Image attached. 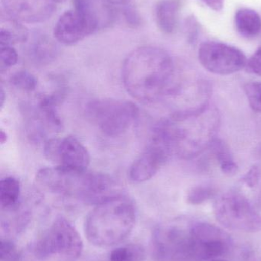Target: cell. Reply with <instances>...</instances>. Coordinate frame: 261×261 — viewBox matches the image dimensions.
<instances>
[{
  "label": "cell",
  "instance_id": "1",
  "mask_svg": "<svg viewBox=\"0 0 261 261\" xmlns=\"http://www.w3.org/2000/svg\"><path fill=\"white\" fill-rule=\"evenodd\" d=\"M181 79L167 52L159 47L145 46L133 50L124 60L122 81L133 99L154 103L173 97Z\"/></svg>",
  "mask_w": 261,
  "mask_h": 261
},
{
  "label": "cell",
  "instance_id": "2",
  "mask_svg": "<svg viewBox=\"0 0 261 261\" xmlns=\"http://www.w3.org/2000/svg\"><path fill=\"white\" fill-rule=\"evenodd\" d=\"M220 125V115L208 104L195 111L175 112L159 122L153 135L181 159L190 160L211 147Z\"/></svg>",
  "mask_w": 261,
  "mask_h": 261
},
{
  "label": "cell",
  "instance_id": "3",
  "mask_svg": "<svg viewBox=\"0 0 261 261\" xmlns=\"http://www.w3.org/2000/svg\"><path fill=\"white\" fill-rule=\"evenodd\" d=\"M37 184L51 193L74 198L97 205L121 195L116 182L108 175L62 167L41 169L35 177Z\"/></svg>",
  "mask_w": 261,
  "mask_h": 261
},
{
  "label": "cell",
  "instance_id": "4",
  "mask_svg": "<svg viewBox=\"0 0 261 261\" xmlns=\"http://www.w3.org/2000/svg\"><path fill=\"white\" fill-rule=\"evenodd\" d=\"M133 202L121 194L95 205L85 222L87 240L98 247H110L122 242L136 222Z\"/></svg>",
  "mask_w": 261,
  "mask_h": 261
},
{
  "label": "cell",
  "instance_id": "5",
  "mask_svg": "<svg viewBox=\"0 0 261 261\" xmlns=\"http://www.w3.org/2000/svg\"><path fill=\"white\" fill-rule=\"evenodd\" d=\"M83 251V241L73 225L58 216L33 245V253L40 260L56 257L59 261H77Z\"/></svg>",
  "mask_w": 261,
  "mask_h": 261
},
{
  "label": "cell",
  "instance_id": "6",
  "mask_svg": "<svg viewBox=\"0 0 261 261\" xmlns=\"http://www.w3.org/2000/svg\"><path fill=\"white\" fill-rule=\"evenodd\" d=\"M87 116L104 135L116 137L130 129L139 116L137 106L130 101L97 99L86 108Z\"/></svg>",
  "mask_w": 261,
  "mask_h": 261
},
{
  "label": "cell",
  "instance_id": "7",
  "mask_svg": "<svg viewBox=\"0 0 261 261\" xmlns=\"http://www.w3.org/2000/svg\"><path fill=\"white\" fill-rule=\"evenodd\" d=\"M214 215L227 229L242 232L261 230V216L243 195L236 192L224 193L216 199Z\"/></svg>",
  "mask_w": 261,
  "mask_h": 261
},
{
  "label": "cell",
  "instance_id": "8",
  "mask_svg": "<svg viewBox=\"0 0 261 261\" xmlns=\"http://www.w3.org/2000/svg\"><path fill=\"white\" fill-rule=\"evenodd\" d=\"M152 248L157 261H196L189 225L170 222L159 225L153 232Z\"/></svg>",
  "mask_w": 261,
  "mask_h": 261
},
{
  "label": "cell",
  "instance_id": "9",
  "mask_svg": "<svg viewBox=\"0 0 261 261\" xmlns=\"http://www.w3.org/2000/svg\"><path fill=\"white\" fill-rule=\"evenodd\" d=\"M195 260L210 261L225 255L232 245L228 233L208 222L189 224Z\"/></svg>",
  "mask_w": 261,
  "mask_h": 261
},
{
  "label": "cell",
  "instance_id": "10",
  "mask_svg": "<svg viewBox=\"0 0 261 261\" xmlns=\"http://www.w3.org/2000/svg\"><path fill=\"white\" fill-rule=\"evenodd\" d=\"M199 60L210 73L222 76L241 71L246 67L248 62L245 54L237 47L216 41H207L201 44Z\"/></svg>",
  "mask_w": 261,
  "mask_h": 261
},
{
  "label": "cell",
  "instance_id": "11",
  "mask_svg": "<svg viewBox=\"0 0 261 261\" xmlns=\"http://www.w3.org/2000/svg\"><path fill=\"white\" fill-rule=\"evenodd\" d=\"M44 153L55 167L72 170H86L90 156L85 146L73 136L52 138L46 140Z\"/></svg>",
  "mask_w": 261,
  "mask_h": 261
},
{
  "label": "cell",
  "instance_id": "12",
  "mask_svg": "<svg viewBox=\"0 0 261 261\" xmlns=\"http://www.w3.org/2000/svg\"><path fill=\"white\" fill-rule=\"evenodd\" d=\"M98 27L99 23L92 15L75 8L59 17L53 35L61 44L73 45L90 36Z\"/></svg>",
  "mask_w": 261,
  "mask_h": 261
},
{
  "label": "cell",
  "instance_id": "13",
  "mask_svg": "<svg viewBox=\"0 0 261 261\" xmlns=\"http://www.w3.org/2000/svg\"><path fill=\"white\" fill-rule=\"evenodd\" d=\"M171 154L165 143L152 136L150 144L130 167V180L136 184L150 180L163 167Z\"/></svg>",
  "mask_w": 261,
  "mask_h": 261
},
{
  "label": "cell",
  "instance_id": "14",
  "mask_svg": "<svg viewBox=\"0 0 261 261\" xmlns=\"http://www.w3.org/2000/svg\"><path fill=\"white\" fill-rule=\"evenodd\" d=\"M56 0H2L6 15L21 23L38 24L51 18Z\"/></svg>",
  "mask_w": 261,
  "mask_h": 261
},
{
  "label": "cell",
  "instance_id": "15",
  "mask_svg": "<svg viewBox=\"0 0 261 261\" xmlns=\"http://www.w3.org/2000/svg\"><path fill=\"white\" fill-rule=\"evenodd\" d=\"M180 8V0H161L156 5V23L162 32L171 34L176 30Z\"/></svg>",
  "mask_w": 261,
  "mask_h": 261
},
{
  "label": "cell",
  "instance_id": "16",
  "mask_svg": "<svg viewBox=\"0 0 261 261\" xmlns=\"http://www.w3.org/2000/svg\"><path fill=\"white\" fill-rule=\"evenodd\" d=\"M7 16V15H6ZM29 32L22 23L9 18H3L0 29V46H12L17 43L26 42Z\"/></svg>",
  "mask_w": 261,
  "mask_h": 261
},
{
  "label": "cell",
  "instance_id": "17",
  "mask_svg": "<svg viewBox=\"0 0 261 261\" xmlns=\"http://www.w3.org/2000/svg\"><path fill=\"white\" fill-rule=\"evenodd\" d=\"M235 25L241 35L252 38L260 32L261 18L253 9H242L236 13Z\"/></svg>",
  "mask_w": 261,
  "mask_h": 261
},
{
  "label": "cell",
  "instance_id": "18",
  "mask_svg": "<svg viewBox=\"0 0 261 261\" xmlns=\"http://www.w3.org/2000/svg\"><path fill=\"white\" fill-rule=\"evenodd\" d=\"M75 8L87 12L93 17L100 24L111 21L112 6L108 0H73Z\"/></svg>",
  "mask_w": 261,
  "mask_h": 261
},
{
  "label": "cell",
  "instance_id": "19",
  "mask_svg": "<svg viewBox=\"0 0 261 261\" xmlns=\"http://www.w3.org/2000/svg\"><path fill=\"white\" fill-rule=\"evenodd\" d=\"M21 184L12 176H8L0 182V205L3 211L10 210L20 204Z\"/></svg>",
  "mask_w": 261,
  "mask_h": 261
},
{
  "label": "cell",
  "instance_id": "20",
  "mask_svg": "<svg viewBox=\"0 0 261 261\" xmlns=\"http://www.w3.org/2000/svg\"><path fill=\"white\" fill-rule=\"evenodd\" d=\"M210 147L220 166L222 173L226 176H234L239 171V166L234 161L228 144L222 140L216 138Z\"/></svg>",
  "mask_w": 261,
  "mask_h": 261
},
{
  "label": "cell",
  "instance_id": "21",
  "mask_svg": "<svg viewBox=\"0 0 261 261\" xmlns=\"http://www.w3.org/2000/svg\"><path fill=\"white\" fill-rule=\"evenodd\" d=\"M145 257V249L142 245L130 244L113 250L109 261H144Z\"/></svg>",
  "mask_w": 261,
  "mask_h": 261
},
{
  "label": "cell",
  "instance_id": "22",
  "mask_svg": "<svg viewBox=\"0 0 261 261\" xmlns=\"http://www.w3.org/2000/svg\"><path fill=\"white\" fill-rule=\"evenodd\" d=\"M12 86L24 92H32L38 86L36 77L27 70L15 72L10 77Z\"/></svg>",
  "mask_w": 261,
  "mask_h": 261
},
{
  "label": "cell",
  "instance_id": "23",
  "mask_svg": "<svg viewBox=\"0 0 261 261\" xmlns=\"http://www.w3.org/2000/svg\"><path fill=\"white\" fill-rule=\"evenodd\" d=\"M216 194V190L210 186H196L188 191L187 202L190 205H198L212 199Z\"/></svg>",
  "mask_w": 261,
  "mask_h": 261
},
{
  "label": "cell",
  "instance_id": "24",
  "mask_svg": "<svg viewBox=\"0 0 261 261\" xmlns=\"http://www.w3.org/2000/svg\"><path fill=\"white\" fill-rule=\"evenodd\" d=\"M244 90L252 110L261 113V83H248L244 87Z\"/></svg>",
  "mask_w": 261,
  "mask_h": 261
},
{
  "label": "cell",
  "instance_id": "25",
  "mask_svg": "<svg viewBox=\"0 0 261 261\" xmlns=\"http://www.w3.org/2000/svg\"><path fill=\"white\" fill-rule=\"evenodd\" d=\"M21 254L16 245L9 239H3L0 245L1 261H21Z\"/></svg>",
  "mask_w": 261,
  "mask_h": 261
},
{
  "label": "cell",
  "instance_id": "26",
  "mask_svg": "<svg viewBox=\"0 0 261 261\" xmlns=\"http://www.w3.org/2000/svg\"><path fill=\"white\" fill-rule=\"evenodd\" d=\"M18 56L16 50L12 46L1 47L0 50V70H4L15 66L18 62Z\"/></svg>",
  "mask_w": 261,
  "mask_h": 261
},
{
  "label": "cell",
  "instance_id": "27",
  "mask_svg": "<svg viewBox=\"0 0 261 261\" xmlns=\"http://www.w3.org/2000/svg\"><path fill=\"white\" fill-rule=\"evenodd\" d=\"M260 177L261 170L260 167L258 166L254 165L242 177V182L246 184L248 187L253 188L258 184Z\"/></svg>",
  "mask_w": 261,
  "mask_h": 261
},
{
  "label": "cell",
  "instance_id": "28",
  "mask_svg": "<svg viewBox=\"0 0 261 261\" xmlns=\"http://www.w3.org/2000/svg\"><path fill=\"white\" fill-rule=\"evenodd\" d=\"M245 68L250 73L261 76V47L248 60Z\"/></svg>",
  "mask_w": 261,
  "mask_h": 261
},
{
  "label": "cell",
  "instance_id": "29",
  "mask_svg": "<svg viewBox=\"0 0 261 261\" xmlns=\"http://www.w3.org/2000/svg\"><path fill=\"white\" fill-rule=\"evenodd\" d=\"M124 15H125L127 22L133 27L139 25L141 24V18L139 16L137 11L135 10L134 8L131 6H128L127 9L124 10Z\"/></svg>",
  "mask_w": 261,
  "mask_h": 261
},
{
  "label": "cell",
  "instance_id": "30",
  "mask_svg": "<svg viewBox=\"0 0 261 261\" xmlns=\"http://www.w3.org/2000/svg\"><path fill=\"white\" fill-rule=\"evenodd\" d=\"M201 1L203 2L208 7L216 12L222 10L225 5V0H201Z\"/></svg>",
  "mask_w": 261,
  "mask_h": 261
},
{
  "label": "cell",
  "instance_id": "31",
  "mask_svg": "<svg viewBox=\"0 0 261 261\" xmlns=\"http://www.w3.org/2000/svg\"><path fill=\"white\" fill-rule=\"evenodd\" d=\"M112 6H126L130 4L132 0H108Z\"/></svg>",
  "mask_w": 261,
  "mask_h": 261
},
{
  "label": "cell",
  "instance_id": "32",
  "mask_svg": "<svg viewBox=\"0 0 261 261\" xmlns=\"http://www.w3.org/2000/svg\"><path fill=\"white\" fill-rule=\"evenodd\" d=\"M6 141H7V135L4 130H1V132H0V143H1V144H4Z\"/></svg>",
  "mask_w": 261,
  "mask_h": 261
},
{
  "label": "cell",
  "instance_id": "33",
  "mask_svg": "<svg viewBox=\"0 0 261 261\" xmlns=\"http://www.w3.org/2000/svg\"><path fill=\"white\" fill-rule=\"evenodd\" d=\"M5 99H6V96H5V92L3 88H1V91H0V107H3L4 105Z\"/></svg>",
  "mask_w": 261,
  "mask_h": 261
},
{
  "label": "cell",
  "instance_id": "34",
  "mask_svg": "<svg viewBox=\"0 0 261 261\" xmlns=\"http://www.w3.org/2000/svg\"><path fill=\"white\" fill-rule=\"evenodd\" d=\"M57 3H61V2L66 1V0H56Z\"/></svg>",
  "mask_w": 261,
  "mask_h": 261
},
{
  "label": "cell",
  "instance_id": "35",
  "mask_svg": "<svg viewBox=\"0 0 261 261\" xmlns=\"http://www.w3.org/2000/svg\"><path fill=\"white\" fill-rule=\"evenodd\" d=\"M210 261H227V260H217V259H216V260H212Z\"/></svg>",
  "mask_w": 261,
  "mask_h": 261
}]
</instances>
